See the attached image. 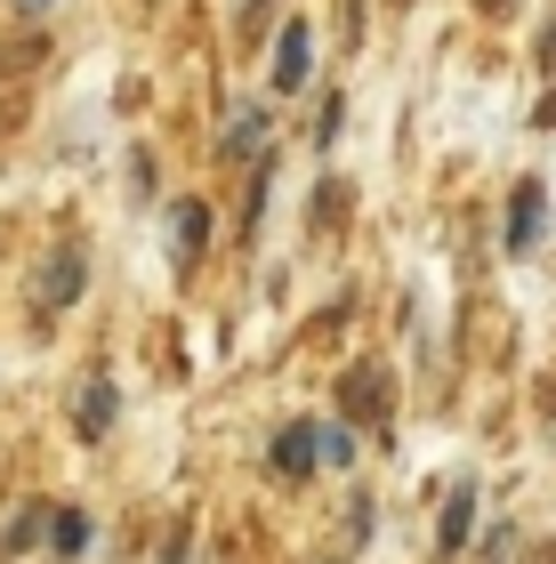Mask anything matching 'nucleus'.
<instances>
[{"label":"nucleus","mask_w":556,"mask_h":564,"mask_svg":"<svg viewBox=\"0 0 556 564\" xmlns=\"http://www.w3.org/2000/svg\"><path fill=\"white\" fill-rule=\"evenodd\" d=\"M541 226H548V194L533 186V177H524L516 202H509V250H533V242H541Z\"/></svg>","instance_id":"1"},{"label":"nucleus","mask_w":556,"mask_h":564,"mask_svg":"<svg viewBox=\"0 0 556 564\" xmlns=\"http://www.w3.org/2000/svg\"><path fill=\"white\" fill-rule=\"evenodd\" d=\"M307 41H315L307 24H283V41H274V89H283V97L307 82Z\"/></svg>","instance_id":"2"},{"label":"nucleus","mask_w":556,"mask_h":564,"mask_svg":"<svg viewBox=\"0 0 556 564\" xmlns=\"http://www.w3.org/2000/svg\"><path fill=\"white\" fill-rule=\"evenodd\" d=\"M170 242H178V259L194 267L201 242H210V210H201V202H178V210H170Z\"/></svg>","instance_id":"3"},{"label":"nucleus","mask_w":556,"mask_h":564,"mask_svg":"<svg viewBox=\"0 0 556 564\" xmlns=\"http://www.w3.org/2000/svg\"><path fill=\"white\" fill-rule=\"evenodd\" d=\"M323 459V435H315V420H298V427H283V444H274V468H315Z\"/></svg>","instance_id":"4"},{"label":"nucleus","mask_w":556,"mask_h":564,"mask_svg":"<svg viewBox=\"0 0 556 564\" xmlns=\"http://www.w3.org/2000/svg\"><path fill=\"white\" fill-rule=\"evenodd\" d=\"M468 524H476V484H451V500H444V524H436V541H444V556L468 541Z\"/></svg>","instance_id":"5"},{"label":"nucleus","mask_w":556,"mask_h":564,"mask_svg":"<svg viewBox=\"0 0 556 564\" xmlns=\"http://www.w3.org/2000/svg\"><path fill=\"white\" fill-rule=\"evenodd\" d=\"M48 549H57V556L89 549V517H81V508H48Z\"/></svg>","instance_id":"6"},{"label":"nucleus","mask_w":556,"mask_h":564,"mask_svg":"<svg viewBox=\"0 0 556 564\" xmlns=\"http://www.w3.org/2000/svg\"><path fill=\"white\" fill-rule=\"evenodd\" d=\"M81 274H89V267H81V250H65V259L48 267V306H73V299H81Z\"/></svg>","instance_id":"7"},{"label":"nucleus","mask_w":556,"mask_h":564,"mask_svg":"<svg viewBox=\"0 0 556 564\" xmlns=\"http://www.w3.org/2000/svg\"><path fill=\"white\" fill-rule=\"evenodd\" d=\"M106 420H113V388L97 379V388L81 395V435H106Z\"/></svg>","instance_id":"8"},{"label":"nucleus","mask_w":556,"mask_h":564,"mask_svg":"<svg viewBox=\"0 0 556 564\" xmlns=\"http://www.w3.org/2000/svg\"><path fill=\"white\" fill-rule=\"evenodd\" d=\"M347 412H388V388H379L371 371H356L347 379Z\"/></svg>","instance_id":"9"},{"label":"nucleus","mask_w":556,"mask_h":564,"mask_svg":"<svg viewBox=\"0 0 556 564\" xmlns=\"http://www.w3.org/2000/svg\"><path fill=\"white\" fill-rule=\"evenodd\" d=\"M266 138V113H250V121H235V130H226V153H250Z\"/></svg>","instance_id":"10"},{"label":"nucleus","mask_w":556,"mask_h":564,"mask_svg":"<svg viewBox=\"0 0 556 564\" xmlns=\"http://www.w3.org/2000/svg\"><path fill=\"white\" fill-rule=\"evenodd\" d=\"M24 9H48V0H24Z\"/></svg>","instance_id":"11"}]
</instances>
